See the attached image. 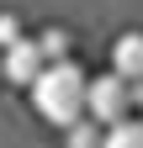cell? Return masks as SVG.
Here are the masks:
<instances>
[{
  "label": "cell",
  "instance_id": "3957f363",
  "mask_svg": "<svg viewBox=\"0 0 143 148\" xmlns=\"http://www.w3.org/2000/svg\"><path fill=\"white\" fill-rule=\"evenodd\" d=\"M0 69H6V79H11V85L32 90V85L43 79V69H48V64H43V53H37V37H27V32H21V37L6 48V64H0Z\"/></svg>",
  "mask_w": 143,
  "mask_h": 148
},
{
  "label": "cell",
  "instance_id": "ba28073f",
  "mask_svg": "<svg viewBox=\"0 0 143 148\" xmlns=\"http://www.w3.org/2000/svg\"><path fill=\"white\" fill-rule=\"evenodd\" d=\"M16 37H21V21H16V16H11V11H0V42H6V48H11V42H16Z\"/></svg>",
  "mask_w": 143,
  "mask_h": 148
},
{
  "label": "cell",
  "instance_id": "8992f818",
  "mask_svg": "<svg viewBox=\"0 0 143 148\" xmlns=\"http://www.w3.org/2000/svg\"><path fill=\"white\" fill-rule=\"evenodd\" d=\"M101 148H143V122H117V127H106L101 132Z\"/></svg>",
  "mask_w": 143,
  "mask_h": 148
},
{
  "label": "cell",
  "instance_id": "5b68a950",
  "mask_svg": "<svg viewBox=\"0 0 143 148\" xmlns=\"http://www.w3.org/2000/svg\"><path fill=\"white\" fill-rule=\"evenodd\" d=\"M37 53H43V64H69V53H74V37H69L64 27H48L37 37Z\"/></svg>",
  "mask_w": 143,
  "mask_h": 148
},
{
  "label": "cell",
  "instance_id": "277c9868",
  "mask_svg": "<svg viewBox=\"0 0 143 148\" xmlns=\"http://www.w3.org/2000/svg\"><path fill=\"white\" fill-rule=\"evenodd\" d=\"M111 74L122 85H143V32H122L111 42Z\"/></svg>",
  "mask_w": 143,
  "mask_h": 148
},
{
  "label": "cell",
  "instance_id": "7a4b0ae2",
  "mask_svg": "<svg viewBox=\"0 0 143 148\" xmlns=\"http://www.w3.org/2000/svg\"><path fill=\"white\" fill-rule=\"evenodd\" d=\"M127 111H133V95H127V85H122L117 74H96V79L85 85V116H90L101 132L117 127V122H127Z\"/></svg>",
  "mask_w": 143,
  "mask_h": 148
},
{
  "label": "cell",
  "instance_id": "6da1fadb",
  "mask_svg": "<svg viewBox=\"0 0 143 148\" xmlns=\"http://www.w3.org/2000/svg\"><path fill=\"white\" fill-rule=\"evenodd\" d=\"M85 85H90V74L80 64H48L43 79L32 85V106H37V116L53 122V127H74L85 116Z\"/></svg>",
  "mask_w": 143,
  "mask_h": 148
},
{
  "label": "cell",
  "instance_id": "52a82bcc",
  "mask_svg": "<svg viewBox=\"0 0 143 148\" xmlns=\"http://www.w3.org/2000/svg\"><path fill=\"white\" fill-rule=\"evenodd\" d=\"M64 148H101V127L90 116H80L74 127H64Z\"/></svg>",
  "mask_w": 143,
  "mask_h": 148
}]
</instances>
